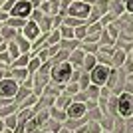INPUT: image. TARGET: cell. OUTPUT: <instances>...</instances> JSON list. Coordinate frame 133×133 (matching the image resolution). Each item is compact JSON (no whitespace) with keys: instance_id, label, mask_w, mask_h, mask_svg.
Wrapping results in <instances>:
<instances>
[{"instance_id":"12","label":"cell","mask_w":133,"mask_h":133,"mask_svg":"<svg viewBox=\"0 0 133 133\" xmlns=\"http://www.w3.org/2000/svg\"><path fill=\"white\" fill-rule=\"evenodd\" d=\"M26 64H28V56H22V58H16V62H14V68L26 66Z\"/></svg>"},{"instance_id":"3","label":"cell","mask_w":133,"mask_h":133,"mask_svg":"<svg viewBox=\"0 0 133 133\" xmlns=\"http://www.w3.org/2000/svg\"><path fill=\"white\" fill-rule=\"evenodd\" d=\"M117 107H119V113H121V115H131V113H133V95L131 94L119 95Z\"/></svg>"},{"instance_id":"14","label":"cell","mask_w":133,"mask_h":133,"mask_svg":"<svg viewBox=\"0 0 133 133\" xmlns=\"http://www.w3.org/2000/svg\"><path fill=\"white\" fill-rule=\"evenodd\" d=\"M14 4H16V0H8V2H6V4H2L0 8H2L4 12H10V10H12V6H14Z\"/></svg>"},{"instance_id":"15","label":"cell","mask_w":133,"mask_h":133,"mask_svg":"<svg viewBox=\"0 0 133 133\" xmlns=\"http://www.w3.org/2000/svg\"><path fill=\"white\" fill-rule=\"evenodd\" d=\"M6 125H8V129H12V127H16L18 125V121H16V117L14 115H10L8 119H6Z\"/></svg>"},{"instance_id":"11","label":"cell","mask_w":133,"mask_h":133,"mask_svg":"<svg viewBox=\"0 0 133 133\" xmlns=\"http://www.w3.org/2000/svg\"><path fill=\"white\" fill-rule=\"evenodd\" d=\"M40 64H42V62H40V58H36V60H30V62H28V72H36V70L40 68Z\"/></svg>"},{"instance_id":"6","label":"cell","mask_w":133,"mask_h":133,"mask_svg":"<svg viewBox=\"0 0 133 133\" xmlns=\"http://www.w3.org/2000/svg\"><path fill=\"white\" fill-rule=\"evenodd\" d=\"M40 36V28L36 22H26L24 24V38L28 40H34V38H38Z\"/></svg>"},{"instance_id":"1","label":"cell","mask_w":133,"mask_h":133,"mask_svg":"<svg viewBox=\"0 0 133 133\" xmlns=\"http://www.w3.org/2000/svg\"><path fill=\"white\" fill-rule=\"evenodd\" d=\"M18 94V82L12 78H2L0 79V97L2 99H8V97H14Z\"/></svg>"},{"instance_id":"17","label":"cell","mask_w":133,"mask_h":133,"mask_svg":"<svg viewBox=\"0 0 133 133\" xmlns=\"http://www.w3.org/2000/svg\"><path fill=\"white\" fill-rule=\"evenodd\" d=\"M62 34L68 36V38H72V30H70V28H64V32H62Z\"/></svg>"},{"instance_id":"10","label":"cell","mask_w":133,"mask_h":133,"mask_svg":"<svg viewBox=\"0 0 133 133\" xmlns=\"http://www.w3.org/2000/svg\"><path fill=\"white\" fill-rule=\"evenodd\" d=\"M24 20L22 18H8V20H6V26H24Z\"/></svg>"},{"instance_id":"2","label":"cell","mask_w":133,"mask_h":133,"mask_svg":"<svg viewBox=\"0 0 133 133\" xmlns=\"http://www.w3.org/2000/svg\"><path fill=\"white\" fill-rule=\"evenodd\" d=\"M30 12H32V4H30L28 0H18L16 4L12 6L10 14H12V18H22V20H24Z\"/></svg>"},{"instance_id":"16","label":"cell","mask_w":133,"mask_h":133,"mask_svg":"<svg viewBox=\"0 0 133 133\" xmlns=\"http://www.w3.org/2000/svg\"><path fill=\"white\" fill-rule=\"evenodd\" d=\"M125 6H127L129 12H133V0H125Z\"/></svg>"},{"instance_id":"7","label":"cell","mask_w":133,"mask_h":133,"mask_svg":"<svg viewBox=\"0 0 133 133\" xmlns=\"http://www.w3.org/2000/svg\"><path fill=\"white\" fill-rule=\"evenodd\" d=\"M70 14H76V16H88L89 14V6L83 4V2H74L72 6H70Z\"/></svg>"},{"instance_id":"18","label":"cell","mask_w":133,"mask_h":133,"mask_svg":"<svg viewBox=\"0 0 133 133\" xmlns=\"http://www.w3.org/2000/svg\"><path fill=\"white\" fill-rule=\"evenodd\" d=\"M58 36H60V34L54 32V36H50V42H58Z\"/></svg>"},{"instance_id":"8","label":"cell","mask_w":133,"mask_h":133,"mask_svg":"<svg viewBox=\"0 0 133 133\" xmlns=\"http://www.w3.org/2000/svg\"><path fill=\"white\" fill-rule=\"evenodd\" d=\"M83 111H85L83 103H74V105H70V107H68V115L76 119V117H79V115H82Z\"/></svg>"},{"instance_id":"4","label":"cell","mask_w":133,"mask_h":133,"mask_svg":"<svg viewBox=\"0 0 133 133\" xmlns=\"http://www.w3.org/2000/svg\"><path fill=\"white\" fill-rule=\"evenodd\" d=\"M70 74H72V66L70 64H60V66L54 68V72H52V78L56 79V82H64V79L70 78Z\"/></svg>"},{"instance_id":"9","label":"cell","mask_w":133,"mask_h":133,"mask_svg":"<svg viewBox=\"0 0 133 133\" xmlns=\"http://www.w3.org/2000/svg\"><path fill=\"white\" fill-rule=\"evenodd\" d=\"M8 54H10V58H12V60L20 58V48H18V44H16V42H12V44H10V52H8Z\"/></svg>"},{"instance_id":"5","label":"cell","mask_w":133,"mask_h":133,"mask_svg":"<svg viewBox=\"0 0 133 133\" xmlns=\"http://www.w3.org/2000/svg\"><path fill=\"white\" fill-rule=\"evenodd\" d=\"M107 76H109V70H107L105 66H95L94 72H91V79H94V83H97V85L105 83Z\"/></svg>"},{"instance_id":"20","label":"cell","mask_w":133,"mask_h":133,"mask_svg":"<svg viewBox=\"0 0 133 133\" xmlns=\"http://www.w3.org/2000/svg\"><path fill=\"white\" fill-rule=\"evenodd\" d=\"M2 129H4V121H0V133H2Z\"/></svg>"},{"instance_id":"13","label":"cell","mask_w":133,"mask_h":133,"mask_svg":"<svg viewBox=\"0 0 133 133\" xmlns=\"http://www.w3.org/2000/svg\"><path fill=\"white\" fill-rule=\"evenodd\" d=\"M14 76H16V79H24V78H26V70H20V68H14Z\"/></svg>"},{"instance_id":"19","label":"cell","mask_w":133,"mask_h":133,"mask_svg":"<svg viewBox=\"0 0 133 133\" xmlns=\"http://www.w3.org/2000/svg\"><path fill=\"white\" fill-rule=\"evenodd\" d=\"M88 79H89L88 76H83V78H82V85H83V88H85V85H88Z\"/></svg>"},{"instance_id":"21","label":"cell","mask_w":133,"mask_h":133,"mask_svg":"<svg viewBox=\"0 0 133 133\" xmlns=\"http://www.w3.org/2000/svg\"><path fill=\"white\" fill-rule=\"evenodd\" d=\"M62 133H72V131H68V129H64V131H62Z\"/></svg>"}]
</instances>
